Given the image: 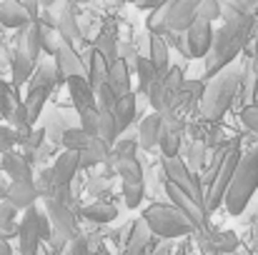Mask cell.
Wrapping results in <instances>:
<instances>
[{"instance_id": "obj_17", "label": "cell", "mask_w": 258, "mask_h": 255, "mask_svg": "<svg viewBox=\"0 0 258 255\" xmlns=\"http://www.w3.org/2000/svg\"><path fill=\"white\" fill-rule=\"evenodd\" d=\"M83 58V65H86V75H88V83L93 85V90L98 88V85H103L108 80V70H110V63L93 48V45H88L86 53L81 55Z\"/></svg>"}, {"instance_id": "obj_16", "label": "cell", "mask_w": 258, "mask_h": 255, "mask_svg": "<svg viewBox=\"0 0 258 255\" xmlns=\"http://www.w3.org/2000/svg\"><path fill=\"white\" fill-rule=\"evenodd\" d=\"M33 18L28 13V8L20 0H3L0 3V25L10 28V30H23L25 25H30Z\"/></svg>"}, {"instance_id": "obj_5", "label": "cell", "mask_w": 258, "mask_h": 255, "mask_svg": "<svg viewBox=\"0 0 258 255\" xmlns=\"http://www.w3.org/2000/svg\"><path fill=\"white\" fill-rule=\"evenodd\" d=\"M196 8L198 0H168L161 10H153V15L148 18V28L151 33H185L196 23Z\"/></svg>"}, {"instance_id": "obj_53", "label": "cell", "mask_w": 258, "mask_h": 255, "mask_svg": "<svg viewBox=\"0 0 258 255\" xmlns=\"http://www.w3.org/2000/svg\"><path fill=\"white\" fill-rule=\"evenodd\" d=\"M8 185H10V183H5V180H3V175H0V200H5V193H8Z\"/></svg>"}, {"instance_id": "obj_32", "label": "cell", "mask_w": 258, "mask_h": 255, "mask_svg": "<svg viewBox=\"0 0 258 255\" xmlns=\"http://www.w3.org/2000/svg\"><path fill=\"white\" fill-rule=\"evenodd\" d=\"M20 53H25L33 63L38 60V55H40V30H38V23L33 20L30 25H25L23 28V35H20V48H18Z\"/></svg>"}, {"instance_id": "obj_19", "label": "cell", "mask_w": 258, "mask_h": 255, "mask_svg": "<svg viewBox=\"0 0 258 255\" xmlns=\"http://www.w3.org/2000/svg\"><path fill=\"white\" fill-rule=\"evenodd\" d=\"M136 113H138V95L136 93H128L123 98H118L115 108H113V118H115V130L118 135H123L128 130V125L136 120Z\"/></svg>"}, {"instance_id": "obj_21", "label": "cell", "mask_w": 258, "mask_h": 255, "mask_svg": "<svg viewBox=\"0 0 258 255\" xmlns=\"http://www.w3.org/2000/svg\"><path fill=\"white\" fill-rule=\"evenodd\" d=\"M161 128H163V115L161 113H153V115H146L138 125V148L143 150H151L158 145V135H161Z\"/></svg>"}, {"instance_id": "obj_45", "label": "cell", "mask_w": 258, "mask_h": 255, "mask_svg": "<svg viewBox=\"0 0 258 255\" xmlns=\"http://www.w3.org/2000/svg\"><path fill=\"white\" fill-rule=\"evenodd\" d=\"M241 120L251 133L258 135V103H248V105L241 108Z\"/></svg>"}, {"instance_id": "obj_33", "label": "cell", "mask_w": 258, "mask_h": 255, "mask_svg": "<svg viewBox=\"0 0 258 255\" xmlns=\"http://www.w3.org/2000/svg\"><path fill=\"white\" fill-rule=\"evenodd\" d=\"M90 140H93V135H88L81 125H78V128H66L63 135H60L63 148H66V150H76V153H86Z\"/></svg>"}, {"instance_id": "obj_44", "label": "cell", "mask_w": 258, "mask_h": 255, "mask_svg": "<svg viewBox=\"0 0 258 255\" xmlns=\"http://www.w3.org/2000/svg\"><path fill=\"white\" fill-rule=\"evenodd\" d=\"M35 228H38V235H40V243H50L53 240V228H50V220L43 210L35 208Z\"/></svg>"}, {"instance_id": "obj_34", "label": "cell", "mask_w": 258, "mask_h": 255, "mask_svg": "<svg viewBox=\"0 0 258 255\" xmlns=\"http://www.w3.org/2000/svg\"><path fill=\"white\" fill-rule=\"evenodd\" d=\"M81 215L88 218L90 223H110L118 218V208L108 205V203H90L81 210Z\"/></svg>"}, {"instance_id": "obj_36", "label": "cell", "mask_w": 258, "mask_h": 255, "mask_svg": "<svg viewBox=\"0 0 258 255\" xmlns=\"http://www.w3.org/2000/svg\"><path fill=\"white\" fill-rule=\"evenodd\" d=\"M58 83H60V75H58L55 65H40V68L35 70V75H30L28 88H45V90L53 93V88Z\"/></svg>"}, {"instance_id": "obj_30", "label": "cell", "mask_w": 258, "mask_h": 255, "mask_svg": "<svg viewBox=\"0 0 258 255\" xmlns=\"http://www.w3.org/2000/svg\"><path fill=\"white\" fill-rule=\"evenodd\" d=\"M48 95H50V90H45V88H28V95L23 98V105L28 110L30 125H35V120L40 118V113H43V108L48 103Z\"/></svg>"}, {"instance_id": "obj_48", "label": "cell", "mask_w": 258, "mask_h": 255, "mask_svg": "<svg viewBox=\"0 0 258 255\" xmlns=\"http://www.w3.org/2000/svg\"><path fill=\"white\" fill-rule=\"evenodd\" d=\"M48 135V130L45 128H40V130H33L30 133V138H28V143H25V150H28V155H33V150H38L40 145H43V138Z\"/></svg>"}, {"instance_id": "obj_20", "label": "cell", "mask_w": 258, "mask_h": 255, "mask_svg": "<svg viewBox=\"0 0 258 255\" xmlns=\"http://www.w3.org/2000/svg\"><path fill=\"white\" fill-rule=\"evenodd\" d=\"M0 170L10 178V183H15V180H35V178H33V168H30V163L25 160V155H20V153H15V150H10V153L3 155Z\"/></svg>"}, {"instance_id": "obj_39", "label": "cell", "mask_w": 258, "mask_h": 255, "mask_svg": "<svg viewBox=\"0 0 258 255\" xmlns=\"http://www.w3.org/2000/svg\"><path fill=\"white\" fill-rule=\"evenodd\" d=\"M133 70H136V78H138V90L141 93H146V88L151 85V80L156 78V65L151 63V58H146V55H138L136 58V65H133Z\"/></svg>"}, {"instance_id": "obj_40", "label": "cell", "mask_w": 258, "mask_h": 255, "mask_svg": "<svg viewBox=\"0 0 258 255\" xmlns=\"http://www.w3.org/2000/svg\"><path fill=\"white\" fill-rule=\"evenodd\" d=\"M221 10H223V3L221 0H198V8H196V20H206V23H216L221 20Z\"/></svg>"}, {"instance_id": "obj_31", "label": "cell", "mask_w": 258, "mask_h": 255, "mask_svg": "<svg viewBox=\"0 0 258 255\" xmlns=\"http://www.w3.org/2000/svg\"><path fill=\"white\" fill-rule=\"evenodd\" d=\"M10 70H13V85L20 88V85H25L30 80V75H33V70H35V63H33L25 53L15 50L13 58H10Z\"/></svg>"}, {"instance_id": "obj_3", "label": "cell", "mask_w": 258, "mask_h": 255, "mask_svg": "<svg viewBox=\"0 0 258 255\" xmlns=\"http://www.w3.org/2000/svg\"><path fill=\"white\" fill-rule=\"evenodd\" d=\"M258 190V148L253 150H243L241 153V160L236 165V173L231 178V185L223 195V205L228 210V215H241L253 193Z\"/></svg>"}, {"instance_id": "obj_15", "label": "cell", "mask_w": 258, "mask_h": 255, "mask_svg": "<svg viewBox=\"0 0 258 255\" xmlns=\"http://www.w3.org/2000/svg\"><path fill=\"white\" fill-rule=\"evenodd\" d=\"M38 188H35V180H15L8 185V193H5V200L15 208V210H28L35 205L38 200Z\"/></svg>"}, {"instance_id": "obj_9", "label": "cell", "mask_w": 258, "mask_h": 255, "mask_svg": "<svg viewBox=\"0 0 258 255\" xmlns=\"http://www.w3.org/2000/svg\"><path fill=\"white\" fill-rule=\"evenodd\" d=\"M163 170H166V180H171V183H175V185H180V188H183V190H188L198 203H203V205H206L201 178L185 165V160H180L178 155H175V158H163Z\"/></svg>"}, {"instance_id": "obj_28", "label": "cell", "mask_w": 258, "mask_h": 255, "mask_svg": "<svg viewBox=\"0 0 258 255\" xmlns=\"http://www.w3.org/2000/svg\"><path fill=\"white\" fill-rule=\"evenodd\" d=\"M203 90H206V80H183L180 88L175 90L173 108H178V105L193 108V105H196V100H201V98H203Z\"/></svg>"}, {"instance_id": "obj_57", "label": "cell", "mask_w": 258, "mask_h": 255, "mask_svg": "<svg viewBox=\"0 0 258 255\" xmlns=\"http://www.w3.org/2000/svg\"><path fill=\"white\" fill-rule=\"evenodd\" d=\"M221 3H228V0H221Z\"/></svg>"}, {"instance_id": "obj_11", "label": "cell", "mask_w": 258, "mask_h": 255, "mask_svg": "<svg viewBox=\"0 0 258 255\" xmlns=\"http://www.w3.org/2000/svg\"><path fill=\"white\" fill-rule=\"evenodd\" d=\"M185 48L190 58H206L213 45V25L206 20H196L185 33Z\"/></svg>"}, {"instance_id": "obj_27", "label": "cell", "mask_w": 258, "mask_h": 255, "mask_svg": "<svg viewBox=\"0 0 258 255\" xmlns=\"http://www.w3.org/2000/svg\"><path fill=\"white\" fill-rule=\"evenodd\" d=\"M93 48L108 60V63H113L115 58H118V35H115V28L108 23L98 35H95V43H93Z\"/></svg>"}, {"instance_id": "obj_54", "label": "cell", "mask_w": 258, "mask_h": 255, "mask_svg": "<svg viewBox=\"0 0 258 255\" xmlns=\"http://www.w3.org/2000/svg\"><path fill=\"white\" fill-rule=\"evenodd\" d=\"M251 73L256 75V80H258V55H253V60H251Z\"/></svg>"}, {"instance_id": "obj_43", "label": "cell", "mask_w": 258, "mask_h": 255, "mask_svg": "<svg viewBox=\"0 0 258 255\" xmlns=\"http://www.w3.org/2000/svg\"><path fill=\"white\" fill-rule=\"evenodd\" d=\"M143 195H146V188L143 185H125L123 183V200L131 210H136L141 203H143Z\"/></svg>"}, {"instance_id": "obj_26", "label": "cell", "mask_w": 258, "mask_h": 255, "mask_svg": "<svg viewBox=\"0 0 258 255\" xmlns=\"http://www.w3.org/2000/svg\"><path fill=\"white\" fill-rule=\"evenodd\" d=\"M158 148L163 150V158H175L180 150V125H173L163 118V128L158 135Z\"/></svg>"}, {"instance_id": "obj_42", "label": "cell", "mask_w": 258, "mask_h": 255, "mask_svg": "<svg viewBox=\"0 0 258 255\" xmlns=\"http://www.w3.org/2000/svg\"><path fill=\"white\" fill-rule=\"evenodd\" d=\"M136 148H138V140L136 138H118L113 145H110V155L118 160V158H125V155H136Z\"/></svg>"}, {"instance_id": "obj_4", "label": "cell", "mask_w": 258, "mask_h": 255, "mask_svg": "<svg viewBox=\"0 0 258 255\" xmlns=\"http://www.w3.org/2000/svg\"><path fill=\"white\" fill-rule=\"evenodd\" d=\"M143 220L151 228L153 235L161 238H183V235H196L193 225L188 223V218L175 208V205H163V203H153L143 210Z\"/></svg>"}, {"instance_id": "obj_47", "label": "cell", "mask_w": 258, "mask_h": 255, "mask_svg": "<svg viewBox=\"0 0 258 255\" xmlns=\"http://www.w3.org/2000/svg\"><path fill=\"white\" fill-rule=\"evenodd\" d=\"M15 145H18L15 130H13L10 125H0V155H5V153L15 150Z\"/></svg>"}, {"instance_id": "obj_51", "label": "cell", "mask_w": 258, "mask_h": 255, "mask_svg": "<svg viewBox=\"0 0 258 255\" xmlns=\"http://www.w3.org/2000/svg\"><path fill=\"white\" fill-rule=\"evenodd\" d=\"M246 53L253 58V55H258V28H256V35H253V40L246 45Z\"/></svg>"}, {"instance_id": "obj_58", "label": "cell", "mask_w": 258, "mask_h": 255, "mask_svg": "<svg viewBox=\"0 0 258 255\" xmlns=\"http://www.w3.org/2000/svg\"><path fill=\"white\" fill-rule=\"evenodd\" d=\"M0 120H3V115H0Z\"/></svg>"}, {"instance_id": "obj_2", "label": "cell", "mask_w": 258, "mask_h": 255, "mask_svg": "<svg viewBox=\"0 0 258 255\" xmlns=\"http://www.w3.org/2000/svg\"><path fill=\"white\" fill-rule=\"evenodd\" d=\"M241 80L243 73L233 68H223L218 75H213L201 98V115L206 120H218L221 115H226L241 95Z\"/></svg>"}, {"instance_id": "obj_6", "label": "cell", "mask_w": 258, "mask_h": 255, "mask_svg": "<svg viewBox=\"0 0 258 255\" xmlns=\"http://www.w3.org/2000/svg\"><path fill=\"white\" fill-rule=\"evenodd\" d=\"M241 145L238 143H231L226 150H223V155H221V160H218V165H216V173H213V178H211V183H208V188H206V208H208V213H213L221 203H223V195H226V190H228V185H231V178H233V173H236V165H238V160H241Z\"/></svg>"}, {"instance_id": "obj_46", "label": "cell", "mask_w": 258, "mask_h": 255, "mask_svg": "<svg viewBox=\"0 0 258 255\" xmlns=\"http://www.w3.org/2000/svg\"><path fill=\"white\" fill-rule=\"evenodd\" d=\"M78 118H81V128L86 130L88 135H95V128H98V108L78 110Z\"/></svg>"}, {"instance_id": "obj_49", "label": "cell", "mask_w": 258, "mask_h": 255, "mask_svg": "<svg viewBox=\"0 0 258 255\" xmlns=\"http://www.w3.org/2000/svg\"><path fill=\"white\" fill-rule=\"evenodd\" d=\"M68 253L71 255H90V250H88V243L83 238H76V240L68 243Z\"/></svg>"}, {"instance_id": "obj_37", "label": "cell", "mask_w": 258, "mask_h": 255, "mask_svg": "<svg viewBox=\"0 0 258 255\" xmlns=\"http://www.w3.org/2000/svg\"><path fill=\"white\" fill-rule=\"evenodd\" d=\"M95 135L103 140V143H108V145H113L120 135H118V130H115V118H113V113H100L98 110V128H95Z\"/></svg>"}, {"instance_id": "obj_24", "label": "cell", "mask_w": 258, "mask_h": 255, "mask_svg": "<svg viewBox=\"0 0 258 255\" xmlns=\"http://www.w3.org/2000/svg\"><path fill=\"white\" fill-rule=\"evenodd\" d=\"M198 245L201 248H211V250H216V253H221V255H228L238 248V238L231 230H226V233H213L211 230L208 235L198 238Z\"/></svg>"}, {"instance_id": "obj_29", "label": "cell", "mask_w": 258, "mask_h": 255, "mask_svg": "<svg viewBox=\"0 0 258 255\" xmlns=\"http://www.w3.org/2000/svg\"><path fill=\"white\" fill-rule=\"evenodd\" d=\"M115 170L125 185H143V165L136 155H125L115 160Z\"/></svg>"}, {"instance_id": "obj_13", "label": "cell", "mask_w": 258, "mask_h": 255, "mask_svg": "<svg viewBox=\"0 0 258 255\" xmlns=\"http://www.w3.org/2000/svg\"><path fill=\"white\" fill-rule=\"evenodd\" d=\"M55 30L60 35V40L76 45V43H83V30L78 25V18H76V3L73 0H66L63 3V10L55 20Z\"/></svg>"}, {"instance_id": "obj_22", "label": "cell", "mask_w": 258, "mask_h": 255, "mask_svg": "<svg viewBox=\"0 0 258 255\" xmlns=\"http://www.w3.org/2000/svg\"><path fill=\"white\" fill-rule=\"evenodd\" d=\"M105 83L110 85V90H113L118 98L133 93V90H131V68H128V63H125L123 58H115V60L110 63V70H108V80H105Z\"/></svg>"}, {"instance_id": "obj_52", "label": "cell", "mask_w": 258, "mask_h": 255, "mask_svg": "<svg viewBox=\"0 0 258 255\" xmlns=\"http://www.w3.org/2000/svg\"><path fill=\"white\" fill-rule=\"evenodd\" d=\"M0 255H15L13 248H10V243H8L5 238H0Z\"/></svg>"}, {"instance_id": "obj_55", "label": "cell", "mask_w": 258, "mask_h": 255, "mask_svg": "<svg viewBox=\"0 0 258 255\" xmlns=\"http://www.w3.org/2000/svg\"><path fill=\"white\" fill-rule=\"evenodd\" d=\"M203 250V255H221V253H216V250H211V248H201Z\"/></svg>"}, {"instance_id": "obj_50", "label": "cell", "mask_w": 258, "mask_h": 255, "mask_svg": "<svg viewBox=\"0 0 258 255\" xmlns=\"http://www.w3.org/2000/svg\"><path fill=\"white\" fill-rule=\"evenodd\" d=\"M166 3H168V0H136V5H138L141 10H161Z\"/></svg>"}, {"instance_id": "obj_25", "label": "cell", "mask_w": 258, "mask_h": 255, "mask_svg": "<svg viewBox=\"0 0 258 255\" xmlns=\"http://www.w3.org/2000/svg\"><path fill=\"white\" fill-rule=\"evenodd\" d=\"M151 235H153V233H151V228L146 225V220H143V218L136 220L133 228H131V235H128V240H125V255H143L148 240H151Z\"/></svg>"}, {"instance_id": "obj_1", "label": "cell", "mask_w": 258, "mask_h": 255, "mask_svg": "<svg viewBox=\"0 0 258 255\" xmlns=\"http://www.w3.org/2000/svg\"><path fill=\"white\" fill-rule=\"evenodd\" d=\"M258 28V15H241L236 20H226L216 33H213V45L208 55L203 58L206 63V78L211 80L218 75L223 68H228L253 40Z\"/></svg>"}, {"instance_id": "obj_12", "label": "cell", "mask_w": 258, "mask_h": 255, "mask_svg": "<svg viewBox=\"0 0 258 255\" xmlns=\"http://www.w3.org/2000/svg\"><path fill=\"white\" fill-rule=\"evenodd\" d=\"M18 250H20V255L40 253V235L35 228V205L28 208L23 220L18 223Z\"/></svg>"}, {"instance_id": "obj_8", "label": "cell", "mask_w": 258, "mask_h": 255, "mask_svg": "<svg viewBox=\"0 0 258 255\" xmlns=\"http://www.w3.org/2000/svg\"><path fill=\"white\" fill-rule=\"evenodd\" d=\"M45 215L50 220L53 228V240H58V245H68L71 240L78 238V228H76V213L58 198H48L45 200Z\"/></svg>"}, {"instance_id": "obj_14", "label": "cell", "mask_w": 258, "mask_h": 255, "mask_svg": "<svg viewBox=\"0 0 258 255\" xmlns=\"http://www.w3.org/2000/svg\"><path fill=\"white\" fill-rule=\"evenodd\" d=\"M78 170H81V153L66 150L63 155H58L55 165L50 168V175H53V183H55L60 190H66V188L73 183V178H76Z\"/></svg>"}, {"instance_id": "obj_7", "label": "cell", "mask_w": 258, "mask_h": 255, "mask_svg": "<svg viewBox=\"0 0 258 255\" xmlns=\"http://www.w3.org/2000/svg\"><path fill=\"white\" fill-rule=\"evenodd\" d=\"M166 193H168V198H171L173 205L188 218V223L193 225V230H196L198 238H203V235L211 233V228H208L211 213H208V208H206L203 203H198L188 190H183L180 185H175L171 180H166Z\"/></svg>"}, {"instance_id": "obj_38", "label": "cell", "mask_w": 258, "mask_h": 255, "mask_svg": "<svg viewBox=\"0 0 258 255\" xmlns=\"http://www.w3.org/2000/svg\"><path fill=\"white\" fill-rule=\"evenodd\" d=\"M15 218H18V210L8 200H3L0 203V230H3L5 240L18 238V223H15Z\"/></svg>"}, {"instance_id": "obj_23", "label": "cell", "mask_w": 258, "mask_h": 255, "mask_svg": "<svg viewBox=\"0 0 258 255\" xmlns=\"http://www.w3.org/2000/svg\"><path fill=\"white\" fill-rule=\"evenodd\" d=\"M148 58L156 65L158 73H166L171 68V48H168V43L163 40L161 33H151V38H148Z\"/></svg>"}, {"instance_id": "obj_10", "label": "cell", "mask_w": 258, "mask_h": 255, "mask_svg": "<svg viewBox=\"0 0 258 255\" xmlns=\"http://www.w3.org/2000/svg\"><path fill=\"white\" fill-rule=\"evenodd\" d=\"M53 58H55V70H58L60 80H68L73 75H86V65H83V58L76 50V45L60 40L58 48H55V53H53Z\"/></svg>"}, {"instance_id": "obj_56", "label": "cell", "mask_w": 258, "mask_h": 255, "mask_svg": "<svg viewBox=\"0 0 258 255\" xmlns=\"http://www.w3.org/2000/svg\"><path fill=\"white\" fill-rule=\"evenodd\" d=\"M73 3H90V0H73Z\"/></svg>"}, {"instance_id": "obj_35", "label": "cell", "mask_w": 258, "mask_h": 255, "mask_svg": "<svg viewBox=\"0 0 258 255\" xmlns=\"http://www.w3.org/2000/svg\"><path fill=\"white\" fill-rule=\"evenodd\" d=\"M20 103H23V98L18 95V88L13 83L0 80V115L8 120V118L13 115V110H15Z\"/></svg>"}, {"instance_id": "obj_41", "label": "cell", "mask_w": 258, "mask_h": 255, "mask_svg": "<svg viewBox=\"0 0 258 255\" xmlns=\"http://www.w3.org/2000/svg\"><path fill=\"white\" fill-rule=\"evenodd\" d=\"M115 103H118V95L110 90L108 83H103V85L95 88V108H98L100 113H113Z\"/></svg>"}, {"instance_id": "obj_18", "label": "cell", "mask_w": 258, "mask_h": 255, "mask_svg": "<svg viewBox=\"0 0 258 255\" xmlns=\"http://www.w3.org/2000/svg\"><path fill=\"white\" fill-rule=\"evenodd\" d=\"M66 85H68V93H71V100H73L76 110L95 108V90L88 83L86 75H73V78L66 80Z\"/></svg>"}]
</instances>
